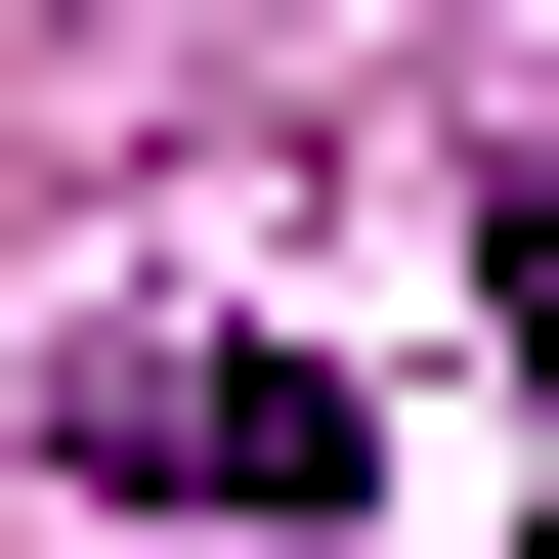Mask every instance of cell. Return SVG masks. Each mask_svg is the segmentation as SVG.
<instances>
[{
    "label": "cell",
    "mask_w": 559,
    "mask_h": 559,
    "mask_svg": "<svg viewBox=\"0 0 559 559\" xmlns=\"http://www.w3.org/2000/svg\"><path fill=\"white\" fill-rule=\"evenodd\" d=\"M44 474H86V516H259V559H301L388 430H345V345H86V388H44Z\"/></svg>",
    "instance_id": "1"
},
{
    "label": "cell",
    "mask_w": 559,
    "mask_h": 559,
    "mask_svg": "<svg viewBox=\"0 0 559 559\" xmlns=\"http://www.w3.org/2000/svg\"><path fill=\"white\" fill-rule=\"evenodd\" d=\"M474 345H516V430H559V173H474Z\"/></svg>",
    "instance_id": "2"
}]
</instances>
